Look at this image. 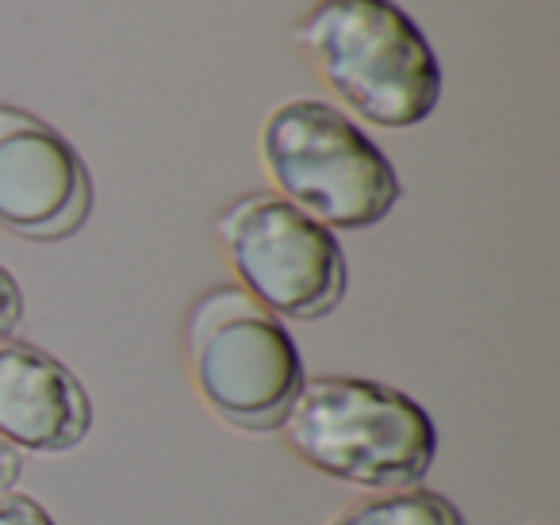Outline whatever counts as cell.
<instances>
[{
  "label": "cell",
  "mask_w": 560,
  "mask_h": 525,
  "mask_svg": "<svg viewBox=\"0 0 560 525\" xmlns=\"http://www.w3.org/2000/svg\"><path fill=\"white\" fill-rule=\"evenodd\" d=\"M292 47L365 124L407 131L442 101V66L396 0H319L292 27Z\"/></svg>",
  "instance_id": "6da1fadb"
},
{
  "label": "cell",
  "mask_w": 560,
  "mask_h": 525,
  "mask_svg": "<svg viewBox=\"0 0 560 525\" xmlns=\"http://www.w3.org/2000/svg\"><path fill=\"white\" fill-rule=\"evenodd\" d=\"M16 479H20V456H16V448L0 441V494L12 491Z\"/></svg>",
  "instance_id": "8fae6325"
},
{
  "label": "cell",
  "mask_w": 560,
  "mask_h": 525,
  "mask_svg": "<svg viewBox=\"0 0 560 525\" xmlns=\"http://www.w3.org/2000/svg\"><path fill=\"white\" fill-rule=\"evenodd\" d=\"M93 211V177L70 139L24 108L0 104V231L62 242Z\"/></svg>",
  "instance_id": "8992f818"
},
{
  "label": "cell",
  "mask_w": 560,
  "mask_h": 525,
  "mask_svg": "<svg viewBox=\"0 0 560 525\" xmlns=\"http://www.w3.org/2000/svg\"><path fill=\"white\" fill-rule=\"evenodd\" d=\"M327 525H465V517L445 494L427 487H399L338 510Z\"/></svg>",
  "instance_id": "ba28073f"
},
{
  "label": "cell",
  "mask_w": 560,
  "mask_h": 525,
  "mask_svg": "<svg viewBox=\"0 0 560 525\" xmlns=\"http://www.w3.org/2000/svg\"><path fill=\"white\" fill-rule=\"evenodd\" d=\"M20 315H24V292H20L16 277L0 265V334H12Z\"/></svg>",
  "instance_id": "30bf717a"
},
{
  "label": "cell",
  "mask_w": 560,
  "mask_h": 525,
  "mask_svg": "<svg viewBox=\"0 0 560 525\" xmlns=\"http://www.w3.org/2000/svg\"><path fill=\"white\" fill-rule=\"evenodd\" d=\"M0 525H55V517L32 494L4 491L0 494Z\"/></svg>",
  "instance_id": "9c48e42d"
},
{
  "label": "cell",
  "mask_w": 560,
  "mask_h": 525,
  "mask_svg": "<svg viewBox=\"0 0 560 525\" xmlns=\"http://www.w3.org/2000/svg\"><path fill=\"white\" fill-rule=\"evenodd\" d=\"M93 425V402L78 372L47 349L0 334V441L39 456L78 448Z\"/></svg>",
  "instance_id": "52a82bcc"
},
{
  "label": "cell",
  "mask_w": 560,
  "mask_h": 525,
  "mask_svg": "<svg viewBox=\"0 0 560 525\" xmlns=\"http://www.w3.org/2000/svg\"><path fill=\"white\" fill-rule=\"evenodd\" d=\"M261 165L280 200L327 231H369L399 200L384 150L327 101H289L261 127Z\"/></svg>",
  "instance_id": "3957f363"
},
{
  "label": "cell",
  "mask_w": 560,
  "mask_h": 525,
  "mask_svg": "<svg viewBox=\"0 0 560 525\" xmlns=\"http://www.w3.org/2000/svg\"><path fill=\"white\" fill-rule=\"evenodd\" d=\"M242 292L284 323H312L342 303L350 269L335 231L277 192H246L211 223Z\"/></svg>",
  "instance_id": "5b68a950"
},
{
  "label": "cell",
  "mask_w": 560,
  "mask_h": 525,
  "mask_svg": "<svg viewBox=\"0 0 560 525\" xmlns=\"http://www.w3.org/2000/svg\"><path fill=\"white\" fill-rule=\"evenodd\" d=\"M185 364L203 407L242 433L280 430L304 384L300 349L284 323L234 284L192 303Z\"/></svg>",
  "instance_id": "277c9868"
},
{
  "label": "cell",
  "mask_w": 560,
  "mask_h": 525,
  "mask_svg": "<svg viewBox=\"0 0 560 525\" xmlns=\"http://www.w3.org/2000/svg\"><path fill=\"white\" fill-rule=\"evenodd\" d=\"M280 430L315 471L369 491L415 487L438 456L427 407L369 376L304 380Z\"/></svg>",
  "instance_id": "7a4b0ae2"
}]
</instances>
